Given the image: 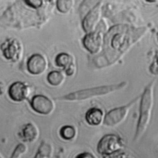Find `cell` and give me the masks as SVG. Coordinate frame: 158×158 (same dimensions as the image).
I'll return each instance as SVG.
<instances>
[{"instance_id":"6da1fadb","label":"cell","mask_w":158,"mask_h":158,"mask_svg":"<svg viewBox=\"0 0 158 158\" xmlns=\"http://www.w3.org/2000/svg\"><path fill=\"white\" fill-rule=\"evenodd\" d=\"M154 86L155 81L153 80L145 87L141 96L139 118L135 136V141L143 136L149 124L154 104Z\"/></svg>"},{"instance_id":"7a4b0ae2","label":"cell","mask_w":158,"mask_h":158,"mask_svg":"<svg viewBox=\"0 0 158 158\" xmlns=\"http://www.w3.org/2000/svg\"><path fill=\"white\" fill-rule=\"evenodd\" d=\"M127 82L123 81L118 84L104 85L94 87L81 89L70 92L62 97H58L57 99L60 100L72 102L83 101L96 97L106 95L109 94L110 93L120 90L121 89H123L127 86Z\"/></svg>"},{"instance_id":"3957f363","label":"cell","mask_w":158,"mask_h":158,"mask_svg":"<svg viewBox=\"0 0 158 158\" xmlns=\"http://www.w3.org/2000/svg\"><path fill=\"white\" fill-rule=\"evenodd\" d=\"M123 147V142L121 138L114 134H107L99 140L97 146V151L104 157H107L119 153Z\"/></svg>"},{"instance_id":"277c9868","label":"cell","mask_w":158,"mask_h":158,"mask_svg":"<svg viewBox=\"0 0 158 158\" xmlns=\"http://www.w3.org/2000/svg\"><path fill=\"white\" fill-rule=\"evenodd\" d=\"M139 97L134 99L127 105L114 108L109 111L104 118V125L107 126H115L125 120L132 106L137 102Z\"/></svg>"},{"instance_id":"5b68a950","label":"cell","mask_w":158,"mask_h":158,"mask_svg":"<svg viewBox=\"0 0 158 158\" xmlns=\"http://www.w3.org/2000/svg\"><path fill=\"white\" fill-rule=\"evenodd\" d=\"M102 2V1H99L83 18L82 28L86 33L93 32L96 30L97 25L101 17Z\"/></svg>"},{"instance_id":"8992f818","label":"cell","mask_w":158,"mask_h":158,"mask_svg":"<svg viewBox=\"0 0 158 158\" xmlns=\"http://www.w3.org/2000/svg\"><path fill=\"white\" fill-rule=\"evenodd\" d=\"M32 109L41 115H49L54 109L53 102L48 97L43 95H35L30 102Z\"/></svg>"},{"instance_id":"52a82bcc","label":"cell","mask_w":158,"mask_h":158,"mask_svg":"<svg viewBox=\"0 0 158 158\" xmlns=\"http://www.w3.org/2000/svg\"><path fill=\"white\" fill-rule=\"evenodd\" d=\"M82 43L85 48L91 54H97L100 51L102 45V36L100 31L95 30L87 33L83 38Z\"/></svg>"},{"instance_id":"ba28073f","label":"cell","mask_w":158,"mask_h":158,"mask_svg":"<svg viewBox=\"0 0 158 158\" xmlns=\"http://www.w3.org/2000/svg\"><path fill=\"white\" fill-rule=\"evenodd\" d=\"M27 67L28 72L32 75L42 74L46 70L48 62L41 54H34L28 59Z\"/></svg>"},{"instance_id":"9c48e42d","label":"cell","mask_w":158,"mask_h":158,"mask_svg":"<svg viewBox=\"0 0 158 158\" xmlns=\"http://www.w3.org/2000/svg\"><path fill=\"white\" fill-rule=\"evenodd\" d=\"M8 92L11 100L15 102H22L29 96L30 89L25 83L17 81L10 86Z\"/></svg>"},{"instance_id":"30bf717a","label":"cell","mask_w":158,"mask_h":158,"mask_svg":"<svg viewBox=\"0 0 158 158\" xmlns=\"http://www.w3.org/2000/svg\"><path fill=\"white\" fill-rule=\"evenodd\" d=\"M2 46H4L2 47L3 55L7 59L15 61L20 58L22 48L18 40L16 39L10 40L9 42L3 43Z\"/></svg>"},{"instance_id":"8fae6325","label":"cell","mask_w":158,"mask_h":158,"mask_svg":"<svg viewBox=\"0 0 158 158\" xmlns=\"http://www.w3.org/2000/svg\"><path fill=\"white\" fill-rule=\"evenodd\" d=\"M56 64L62 68L67 76H72L76 71L74 58L67 53H60L55 58Z\"/></svg>"},{"instance_id":"7c38bea8","label":"cell","mask_w":158,"mask_h":158,"mask_svg":"<svg viewBox=\"0 0 158 158\" xmlns=\"http://www.w3.org/2000/svg\"><path fill=\"white\" fill-rule=\"evenodd\" d=\"M102 110L97 107H93L87 110L85 114V120L87 123L91 126L99 125L103 119Z\"/></svg>"},{"instance_id":"4fadbf2b","label":"cell","mask_w":158,"mask_h":158,"mask_svg":"<svg viewBox=\"0 0 158 158\" xmlns=\"http://www.w3.org/2000/svg\"><path fill=\"white\" fill-rule=\"evenodd\" d=\"M20 134L24 141L33 142L38 137L39 131L34 124L28 123L23 126Z\"/></svg>"},{"instance_id":"5bb4252c","label":"cell","mask_w":158,"mask_h":158,"mask_svg":"<svg viewBox=\"0 0 158 158\" xmlns=\"http://www.w3.org/2000/svg\"><path fill=\"white\" fill-rule=\"evenodd\" d=\"M65 80L64 74L59 71H52L47 76V81L52 86H59L61 85Z\"/></svg>"},{"instance_id":"9a60e30c","label":"cell","mask_w":158,"mask_h":158,"mask_svg":"<svg viewBox=\"0 0 158 158\" xmlns=\"http://www.w3.org/2000/svg\"><path fill=\"white\" fill-rule=\"evenodd\" d=\"M60 135L65 140H70L74 138L77 134L75 127L71 125H65L62 126L60 129Z\"/></svg>"},{"instance_id":"2e32d148","label":"cell","mask_w":158,"mask_h":158,"mask_svg":"<svg viewBox=\"0 0 158 158\" xmlns=\"http://www.w3.org/2000/svg\"><path fill=\"white\" fill-rule=\"evenodd\" d=\"M52 153V146L46 142H43L40 146L39 147L38 151L37 154L41 157V158H48L51 157Z\"/></svg>"},{"instance_id":"e0dca14e","label":"cell","mask_w":158,"mask_h":158,"mask_svg":"<svg viewBox=\"0 0 158 158\" xmlns=\"http://www.w3.org/2000/svg\"><path fill=\"white\" fill-rule=\"evenodd\" d=\"M73 2L74 1L72 0H59L57 1L56 6L60 12L66 14L70 11Z\"/></svg>"},{"instance_id":"ac0fdd59","label":"cell","mask_w":158,"mask_h":158,"mask_svg":"<svg viewBox=\"0 0 158 158\" xmlns=\"http://www.w3.org/2000/svg\"><path fill=\"white\" fill-rule=\"evenodd\" d=\"M27 147L23 144H19L15 149L10 158H19L26 151Z\"/></svg>"},{"instance_id":"d6986e66","label":"cell","mask_w":158,"mask_h":158,"mask_svg":"<svg viewBox=\"0 0 158 158\" xmlns=\"http://www.w3.org/2000/svg\"><path fill=\"white\" fill-rule=\"evenodd\" d=\"M149 71L152 74L158 76V55L155 56L154 61L149 67Z\"/></svg>"},{"instance_id":"ffe728a7","label":"cell","mask_w":158,"mask_h":158,"mask_svg":"<svg viewBox=\"0 0 158 158\" xmlns=\"http://www.w3.org/2000/svg\"><path fill=\"white\" fill-rule=\"evenodd\" d=\"M25 2L27 4V5H28L33 8H37V7H40L42 5L43 1H40V0L25 1Z\"/></svg>"},{"instance_id":"44dd1931","label":"cell","mask_w":158,"mask_h":158,"mask_svg":"<svg viewBox=\"0 0 158 158\" xmlns=\"http://www.w3.org/2000/svg\"><path fill=\"white\" fill-rule=\"evenodd\" d=\"M76 158H96L95 156L90 152H82L79 154Z\"/></svg>"},{"instance_id":"7402d4cb","label":"cell","mask_w":158,"mask_h":158,"mask_svg":"<svg viewBox=\"0 0 158 158\" xmlns=\"http://www.w3.org/2000/svg\"><path fill=\"white\" fill-rule=\"evenodd\" d=\"M4 92V86L2 83L0 82V95H2Z\"/></svg>"},{"instance_id":"603a6c76","label":"cell","mask_w":158,"mask_h":158,"mask_svg":"<svg viewBox=\"0 0 158 158\" xmlns=\"http://www.w3.org/2000/svg\"><path fill=\"white\" fill-rule=\"evenodd\" d=\"M34 158H41L38 154H36V156H35V157H34Z\"/></svg>"},{"instance_id":"cb8c5ba5","label":"cell","mask_w":158,"mask_h":158,"mask_svg":"<svg viewBox=\"0 0 158 158\" xmlns=\"http://www.w3.org/2000/svg\"><path fill=\"white\" fill-rule=\"evenodd\" d=\"M0 158H2V157H1V155H0Z\"/></svg>"}]
</instances>
